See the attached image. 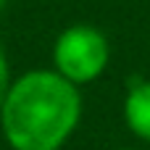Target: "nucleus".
Listing matches in <instances>:
<instances>
[{
	"label": "nucleus",
	"mask_w": 150,
	"mask_h": 150,
	"mask_svg": "<svg viewBox=\"0 0 150 150\" xmlns=\"http://www.w3.org/2000/svg\"><path fill=\"white\" fill-rule=\"evenodd\" d=\"M82 87L50 69L11 79L0 108V132L11 150H63L82 121Z\"/></svg>",
	"instance_id": "obj_1"
},
{
	"label": "nucleus",
	"mask_w": 150,
	"mask_h": 150,
	"mask_svg": "<svg viewBox=\"0 0 150 150\" xmlns=\"http://www.w3.org/2000/svg\"><path fill=\"white\" fill-rule=\"evenodd\" d=\"M50 61L61 76H66L76 87H84L105 74L111 61V45L105 32H100L98 26L71 24L55 37Z\"/></svg>",
	"instance_id": "obj_2"
},
{
	"label": "nucleus",
	"mask_w": 150,
	"mask_h": 150,
	"mask_svg": "<svg viewBox=\"0 0 150 150\" xmlns=\"http://www.w3.org/2000/svg\"><path fill=\"white\" fill-rule=\"evenodd\" d=\"M124 121L129 132L150 142V79H134L124 95Z\"/></svg>",
	"instance_id": "obj_3"
},
{
	"label": "nucleus",
	"mask_w": 150,
	"mask_h": 150,
	"mask_svg": "<svg viewBox=\"0 0 150 150\" xmlns=\"http://www.w3.org/2000/svg\"><path fill=\"white\" fill-rule=\"evenodd\" d=\"M11 66H8V55H5V50H3V45H0V108H3V100H5V92H8V87H11Z\"/></svg>",
	"instance_id": "obj_4"
},
{
	"label": "nucleus",
	"mask_w": 150,
	"mask_h": 150,
	"mask_svg": "<svg viewBox=\"0 0 150 150\" xmlns=\"http://www.w3.org/2000/svg\"><path fill=\"white\" fill-rule=\"evenodd\" d=\"M5 3H8V0H0V11H3V8H5Z\"/></svg>",
	"instance_id": "obj_5"
},
{
	"label": "nucleus",
	"mask_w": 150,
	"mask_h": 150,
	"mask_svg": "<svg viewBox=\"0 0 150 150\" xmlns=\"http://www.w3.org/2000/svg\"><path fill=\"white\" fill-rule=\"evenodd\" d=\"M113 150H134V148H113Z\"/></svg>",
	"instance_id": "obj_6"
}]
</instances>
